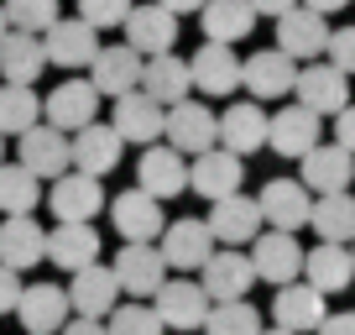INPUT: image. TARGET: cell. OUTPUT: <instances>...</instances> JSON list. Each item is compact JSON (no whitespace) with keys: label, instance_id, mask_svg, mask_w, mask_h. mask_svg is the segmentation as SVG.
<instances>
[{"label":"cell","instance_id":"6da1fadb","mask_svg":"<svg viewBox=\"0 0 355 335\" xmlns=\"http://www.w3.org/2000/svg\"><path fill=\"white\" fill-rule=\"evenodd\" d=\"M162 136H167V147H178L183 157H199V152H209V147H220V115L189 95V100H178V105L162 111Z\"/></svg>","mask_w":355,"mask_h":335},{"label":"cell","instance_id":"7a4b0ae2","mask_svg":"<svg viewBox=\"0 0 355 335\" xmlns=\"http://www.w3.org/2000/svg\"><path fill=\"white\" fill-rule=\"evenodd\" d=\"M245 246H251V252H245V257H251V272L261 283H272V288H282V283H293L303 272V246L293 241V231H272V225H266V231H256Z\"/></svg>","mask_w":355,"mask_h":335},{"label":"cell","instance_id":"3957f363","mask_svg":"<svg viewBox=\"0 0 355 335\" xmlns=\"http://www.w3.org/2000/svg\"><path fill=\"white\" fill-rule=\"evenodd\" d=\"M16 163H26L37 179L53 183L58 173H68V168H73V142H68V131L37 121V126H26V131L16 136Z\"/></svg>","mask_w":355,"mask_h":335},{"label":"cell","instance_id":"277c9868","mask_svg":"<svg viewBox=\"0 0 355 335\" xmlns=\"http://www.w3.org/2000/svg\"><path fill=\"white\" fill-rule=\"evenodd\" d=\"M214 246H220V241L209 236V225L193 220V215H183V220H167L162 236H157V252H162L167 272H199L204 257H209Z\"/></svg>","mask_w":355,"mask_h":335},{"label":"cell","instance_id":"5b68a950","mask_svg":"<svg viewBox=\"0 0 355 335\" xmlns=\"http://www.w3.org/2000/svg\"><path fill=\"white\" fill-rule=\"evenodd\" d=\"M42 53L53 68H89L94 63V53H100V32L84 22V16H58L53 26L42 32Z\"/></svg>","mask_w":355,"mask_h":335},{"label":"cell","instance_id":"8992f818","mask_svg":"<svg viewBox=\"0 0 355 335\" xmlns=\"http://www.w3.org/2000/svg\"><path fill=\"white\" fill-rule=\"evenodd\" d=\"M350 74H340L334 63H298V79H293V95H298V105L303 111H313V115H334V111H345L350 105V84H345Z\"/></svg>","mask_w":355,"mask_h":335},{"label":"cell","instance_id":"52a82bcc","mask_svg":"<svg viewBox=\"0 0 355 335\" xmlns=\"http://www.w3.org/2000/svg\"><path fill=\"white\" fill-rule=\"evenodd\" d=\"M42 121L73 136L78 126L100 121V90H94L89 79H73V74H68L63 84H58V90H53V95L42 100Z\"/></svg>","mask_w":355,"mask_h":335},{"label":"cell","instance_id":"ba28073f","mask_svg":"<svg viewBox=\"0 0 355 335\" xmlns=\"http://www.w3.org/2000/svg\"><path fill=\"white\" fill-rule=\"evenodd\" d=\"M136 189H146L152 199H178V194L189 189V157L178 152V147L146 142L141 163H136Z\"/></svg>","mask_w":355,"mask_h":335},{"label":"cell","instance_id":"9c48e42d","mask_svg":"<svg viewBox=\"0 0 355 335\" xmlns=\"http://www.w3.org/2000/svg\"><path fill=\"white\" fill-rule=\"evenodd\" d=\"M152 309L167 330H199L204 314H209V293L193 278H162V288L152 293Z\"/></svg>","mask_w":355,"mask_h":335},{"label":"cell","instance_id":"30bf717a","mask_svg":"<svg viewBox=\"0 0 355 335\" xmlns=\"http://www.w3.org/2000/svg\"><path fill=\"white\" fill-rule=\"evenodd\" d=\"M298 163H303V179L298 183L309 194H340V189H350V183H355V157L345 152L340 142H313Z\"/></svg>","mask_w":355,"mask_h":335},{"label":"cell","instance_id":"8fae6325","mask_svg":"<svg viewBox=\"0 0 355 335\" xmlns=\"http://www.w3.org/2000/svg\"><path fill=\"white\" fill-rule=\"evenodd\" d=\"M47 210H53L58 220H94V215L105 210L100 179H94V173H78V168L58 173L53 189H47Z\"/></svg>","mask_w":355,"mask_h":335},{"label":"cell","instance_id":"7c38bea8","mask_svg":"<svg viewBox=\"0 0 355 335\" xmlns=\"http://www.w3.org/2000/svg\"><path fill=\"white\" fill-rule=\"evenodd\" d=\"M324 42H329V22H324L319 11H309V6H293V11L277 16V47L293 58V63H313V58H324Z\"/></svg>","mask_w":355,"mask_h":335},{"label":"cell","instance_id":"4fadbf2b","mask_svg":"<svg viewBox=\"0 0 355 335\" xmlns=\"http://www.w3.org/2000/svg\"><path fill=\"white\" fill-rule=\"evenodd\" d=\"M89 84L100 90V100H115V95L136 90L141 84V53L131 42H100L94 63H89Z\"/></svg>","mask_w":355,"mask_h":335},{"label":"cell","instance_id":"5bb4252c","mask_svg":"<svg viewBox=\"0 0 355 335\" xmlns=\"http://www.w3.org/2000/svg\"><path fill=\"white\" fill-rule=\"evenodd\" d=\"M16 320H21L26 335H58V325L68 320V288L58 283H21V299H16Z\"/></svg>","mask_w":355,"mask_h":335},{"label":"cell","instance_id":"9a60e30c","mask_svg":"<svg viewBox=\"0 0 355 335\" xmlns=\"http://www.w3.org/2000/svg\"><path fill=\"white\" fill-rule=\"evenodd\" d=\"M115 278H121V293H136V299H152L167 278V262L157 252V241H125L115 252Z\"/></svg>","mask_w":355,"mask_h":335},{"label":"cell","instance_id":"2e32d148","mask_svg":"<svg viewBox=\"0 0 355 335\" xmlns=\"http://www.w3.org/2000/svg\"><path fill=\"white\" fill-rule=\"evenodd\" d=\"M313 142H324V115L303 105H282L277 115H266V147L277 157H303Z\"/></svg>","mask_w":355,"mask_h":335},{"label":"cell","instance_id":"e0dca14e","mask_svg":"<svg viewBox=\"0 0 355 335\" xmlns=\"http://www.w3.org/2000/svg\"><path fill=\"white\" fill-rule=\"evenodd\" d=\"M245 179V157L225 152V147H209V152H199L189 163V189L199 194V199H225V194H235Z\"/></svg>","mask_w":355,"mask_h":335},{"label":"cell","instance_id":"ac0fdd59","mask_svg":"<svg viewBox=\"0 0 355 335\" xmlns=\"http://www.w3.org/2000/svg\"><path fill=\"white\" fill-rule=\"evenodd\" d=\"M251 283H256V272H251V257H245V252H220V246H214L209 257H204V268H199V288L209 293V304L245 299Z\"/></svg>","mask_w":355,"mask_h":335},{"label":"cell","instance_id":"d6986e66","mask_svg":"<svg viewBox=\"0 0 355 335\" xmlns=\"http://www.w3.org/2000/svg\"><path fill=\"white\" fill-rule=\"evenodd\" d=\"M189 79L199 95H235L241 90V58H235L230 42H209L204 37V47L189 58Z\"/></svg>","mask_w":355,"mask_h":335},{"label":"cell","instance_id":"ffe728a7","mask_svg":"<svg viewBox=\"0 0 355 335\" xmlns=\"http://www.w3.org/2000/svg\"><path fill=\"white\" fill-rule=\"evenodd\" d=\"M256 204H261V225H272V231H303L309 210H313V194L298 179H272L256 194Z\"/></svg>","mask_w":355,"mask_h":335},{"label":"cell","instance_id":"44dd1931","mask_svg":"<svg viewBox=\"0 0 355 335\" xmlns=\"http://www.w3.org/2000/svg\"><path fill=\"white\" fill-rule=\"evenodd\" d=\"M324 299H329V293H319L313 283L293 278V283H282L277 299H272V320H277L282 330H293V335H313V330H319V320L329 314V304H324Z\"/></svg>","mask_w":355,"mask_h":335},{"label":"cell","instance_id":"7402d4cb","mask_svg":"<svg viewBox=\"0 0 355 335\" xmlns=\"http://www.w3.org/2000/svg\"><path fill=\"white\" fill-rule=\"evenodd\" d=\"M110 220H115V236H121V241H157L167 215H162V199H152L146 189H125V194H115Z\"/></svg>","mask_w":355,"mask_h":335},{"label":"cell","instance_id":"603a6c76","mask_svg":"<svg viewBox=\"0 0 355 335\" xmlns=\"http://www.w3.org/2000/svg\"><path fill=\"white\" fill-rule=\"evenodd\" d=\"M293 79H298V63H293L282 47H261L241 63V84L256 95V100H282L293 95Z\"/></svg>","mask_w":355,"mask_h":335},{"label":"cell","instance_id":"cb8c5ba5","mask_svg":"<svg viewBox=\"0 0 355 335\" xmlns=\"http://www.w3.org/2000/svg\"><path fill=\"white\" fill-rule=\"evenodd\" d=\"M47 262L63 272H78L89 262H100V231H94V220H58L47 231Z\"/></svg>","mask_w":355,"mask_h":335},{"label":"cell","instance_id":"d4e9b609","mask_svg":"<svg viewBox=\"0 0 355 335\" xmlns=\"http://www.w3.org/2000/svg\"><path fill=\"white\" fill-rule=\"evenodd\" d=\"M121 32L141 58H152V53H167V47L178 42V16L167 11V6H157V0H146V6H131Z\"/></svg>","mask_w":355,"mask_h":335},{"label":"cell","instance_id":"484cf974","mask_svg":"<svg viewBox=\"0 0 355 335\" xmlns=\"http://www.w3.org/2000/svg\"><path fill=\"white\" fill-rule=\"evenodd\" d=\"M136 90H146L157 105H178V100H189L193 95V79H189V58H178L173 47L167 53H152V58H141V84Z\"/></svg>","mask_w":355,"mask_h":335},{"label":"cell","instance_id":"4316f807","mask_svg":"<svg viewBox=\"0 0 355 335\" xmlns=\"http://www.w3.org/2000/svg\"><path fill=\"white\" fill-rule=\"evenodd\" d=\"M204 225H209V236L220 246H245L261 231V204L235 189V194H225V199H214V210L204 215Z\"/></svg>","mask_w":355,"mask_h":335},{"label":"cell","instance_id":"83f0119b","mask_svg":"<svg viewBox=\"0 0 355 335\" xmlns=\"http://www.w3.org/2000/svg\"><path fill=\"white\" fill-rule=\"evenodd\" d=\"M68 142H73V168H78V173H94V179H105V173L121 163V152H125L121 131H115L110 121H89V126H78Z\"/></svg>","mask_w":355,"mask_h":335},{"label":"cell","instance_id":"f1b7e54d","mask_svg":"<svg viewBox=\"0 0 355 335\" xmlns=\"http://www.w3.org/2000/svg\"><path fill=\"white\" fill-rule=\"evenodd\" d=\"M68 278H73V288H68V309H73V314L105 320V314L115 309V293H121V278H115V268H105V262H89V268L68 272Z\"/></svg>","mask_w":355,"mask_h":335},{"label":"cell","instance_id":"f546056e","mask_svg":"<svg viewBox=\"0 0 355 335\" xmlns=\"http://www.w3.org/2000/svg\"><path fill=\"white\" fill-rule=\"evenodd\" d=\"M0 262L16 268V272L47 262V231L32 215H6V220H0Z\"/></svg>","mask_w":355,"mask_h":335},{"label":"cell","instance_id":"4dcf8cb0","mask_svg":"<svg viewBox=\"0 0 355 335\" xmlns=\"http://www.w3.org/2000/svg\"><path fill=\"white\" fill-rule=\"evenodd\" d=\"M110 126L121 131V142L146 147V142H157V136H162V105H157L146 90H125V95H115Z\"/></svg>","mask_w":355,"mask_h":335},{"label":"cell","instance_id":"1f68e13d","mask_svg":"<svg viewBox=\"0 0 355 335\" xmlns=\"http://www.w3.org/2000/svg\"><path fill=\"white\" fill-rule=\"evenodd\" d=\"M220 147L235 152V157L261 152L266 147V111H261V100H241V105H230V111L220 115Z\"/></svg>","mask_w":355,"mask_h":335},{"label":"cell","instance_id":"d6a6232c","mask_svg":"<svg viewBox=\"0 0 355 335\" xmlns=\"http://www.w3.org/2000/svg\"><path fill=\"white\" fill-rule=\"evenodd\" d=\"M303 283H313L319 293H345V288L355 283L350 246H340V241H319L313 252H303Z\"/></svg>","mask_w":355,"mask_h":335},{"label":"cell","instance_id":"836d02e7","mask_svg":"<svg viewBox=\"0 0 355 335\" xmlns=\"http://www.w3.org/2000/svg\"><path fill=\"white\" fill-rule=\"evenodd\" d=\"M47 68V53H42V37L37 32H6L0 37V79L6 84H37Z\"/></svg>","mask_w":355,"mask_h":335},{"label":"cell","instance_id":"e575fe53","mask_svg":"<svg viewBox=\"0 0 355 335\" xmlns=\"http://www.w3.org/2000/svg\"><path fill=\"white\" fill-rule=\"evenodd\" d=\"M199 26H204L209 42H245L251 26H256V6L251 0H204Z\"/></svg>","mask_w":355,"mask_h":335},{"label":"cell","instance_id":"d590c367","mask_svg":"<svg viewBox=\"0 0 355 335\" xmlns=\"http://www.w3.org/2000/svg\"><path fill=\"white\" fill-rule=\"evenodd\" d=\"M309 225L319 231V241L350 246V241H355V194H350V189H340V194H313Z\"/></svg>","mask_w":355,"mask_h":335},{"label":"cell","instance_id":"8d00e7d4","mask_svg":"<svg viewBox=\"0 0 355 335\" xmlns=\"http://www.w3.org/2000/svg\"><path fill=\"white\" fill-rule=\"evenodd\" d=\"M42 121V95L32 84H0V136H21Z\"/></svg>","mask_w":355,"mask_h":335},{"label":"cell","instance_id":"74e56055","mask_svg":"<svg viewBox=\"0 0 355 335\" xmlns=\"http://www.w3.org/2000/svg\"><path fill=\"white\" fill-rule=\"evenodd\" d=\"M42 179L26 163H0V215H32Z\"/></svg>","mask_w":355,"mask_h":335},{"label":"cell","instance_id":"f35d334b","mask_svg":"<svg viewBox=\"0 0 355 335\" xmlns=\"http://www.w3.org/2000/svg\"><path fill=\"white\" fill-rule=\"evenodd\" d=\"M204 335H261V309L251 299H225V304H209L199 325Z\"/></svg>","mask_w":355,"mask_h":335},{"label":"cell","instance_id":"ab89813d","mask_svg":"<svg viewBox=\"0 0 355 335\" xmlns=\"http://www.w3.org/2000/svg\"><path fill=\"white\" fill-rule=\"evenodd\" d=\"M105 330H110V335H162L167 325L157 320L152 304L136 299V304H115V309L105 314Z\"/></svg>","mask_w":355,"mask_h":335},{"label":"cell","instance_id":"60d3db41","mask_svg":"<svg viewBox=\"0 0 355 335\" xmlns=\"http://www.w3.org/2000/svg\"><path fill=\"white\" fill-rule=\"evenodd\" d=\"M0 6H6V22H11L16 32H37V37L63 16L58 0H0Z\"/></svg>","mask_w":355,"mask_h":335},{"label":"cell","instance_id":"b9f144b4","mask_svg":"<svg viewBox=\"0 0 355 335\" xmlns=\"http://www.w3.org/2000/svg\"><path fill=\"white\" fill-rule=\"evenodd\" d=\"M136 0H78V16H84L94 32H115V26L131 16Z\"/></svg>","mask_w":355,"mask_h":335},{"label":"cell","instance_id":"7bdbcfd3","mask_svg":"<svg viewBox=\"0 0 355 335\" xmlns=\"http://www.w3.org/2000/svg\"><path fill=\"white\" fill-rule=\"evenodd\" d=\"M324 53H329V63L340 68V74H355V26H340V32H329Z\"/></svg>","mask_w":355,"mask_h":335},{"label":"cell","instance_id":"ee69618b","mask_svg":"<svg viewBox=\"0 0 355 335\" xmlns=\"http://www.w3.org/2000/svg\"><path fill=\"white\" fill-rule=\"evenodd\" d=\"M16 299H21V272L0 262V314H11V309H16Z\"/></svg>","mask_w":355,"mask_h":335},{"label":"cell","instance_id":"f6af8a7d","mask_svg":"<svg viewBox=\"0 0 355 335\" xmlns=\"http://www.w3.org/2000/svg\"><path fill=\"white\" fill-rule=\"evenodd\" d=\"M329 121H334V142H340L345 152L355 157V105H345V111H334Z\"/></svg>","mask_w":355,"mask_h":335},{"label":"cell","instance_id":"bcb514c9","mask_svg":"<svg viewBox=\"0 0 355 335\" xmlns=\"http://www.w3.org/2000/svg\"><path fill=\"white\" fill-rule=\"evenodd\" d=\"M58 335H110V330H105V320H89V314H68V320L58 325Z\"/></svg>","mask_w":355,"mask_h":335},{"label":"cell","instance_id":"7dc6e473","mask_svg":"<svg viewBox=\"0 0 355 335\" xmlns=\"http://www.w3.org/2000/svg\"><path fill=\"white\" fill-rule=\"evenodd\" d=\"M313 335H355V309H340V314H324Z\"/></svg>","mask_w":355,"mask_h":335},{"label":"cell","instance_id":"c3c4849f","mask_svg":"<svg viewBox=\"0 0 355 335\" xmlns=\"http://www.w3.org/2000/svg\"><path fill=\"white\" fill-rule=\"evenodd\" d=\"M256 6V16H272V22H277L282 11H293V6H298V0H251Z\"/></svg>","mask_w":355,"mask_h":335},{"label":"cell","instance_id":"681fc988","mask_svg":"<svg viewBox=\"0 0 355 335\" xmlns=\"http://www.w3.org/2000/svg\"><path fill=\"white\" fill-rule=\"evenodd\" d=\"M303 6H309V11H319V16H334V11H345L350 0H303Z\"/></svg>","mask_w":355,"mask_h":335},{"label":"cell","instance_id":"f907efd6","mask_svg":"<svg viewBox=\"0 0 355 335\" xmlns=\"http://www.w3.org/2000/svg\"><path fill=\"white\" fill-rule=\"evenodd\" d=\"M157 6H167V11H173V16H189V11H199L204 0H157Z\"/></svg>","mask_w":355,"mask_h":335},{"label":"cell","instance_id":"816d5d0a","mask_svg":"<svg viewBox=\"0 0 355 335\" xmlns=\"http://www.w3.org/2000/svg\"><path fill=\"white\" fill-rule=\"evenodd\" d=\"M6 32H11V22H6V6H0V37H6Z\"/></svg>","mask_w":355,"mask_h":335},{"label":"cell","instance_id":"f5cc1de1","mask_svg":"<svg viewBox=\"0 0 355 335\" xmlns=\"http://www.w3.org/2000/svg\"><path fill=\"white\" fill-rule=\"evenodd\" d=\"M261 335H293V330H282V325H277V330H261Z\"/></svg>","mask_w":355,"mask_h":335},{"label":"cell","instance_id":"db71d44e","mask_svg":"<svg viewBox=\"0 0 355 335\" xmlns=\"http://www.w3.org/2000/svg\"><path fill=\"white\" fill-rule=\"evenodd\" d=\"M0 163H6V136H0Z\"/></svg>","mask_w":355,"mask_h":335},{"label":"cell","instance_id":"11a10c76","mask_svg":"<svg viewBox=\"0 0 355 335\" xmlns=\"http://www.w3.org/2000/svg\"><path fill=\"white\" fill-rule=\"evenodd\" d=\"M350 262H355V241H350Z\"/></svg>","mask_w":355,"mask_h":335}]
</instances>
